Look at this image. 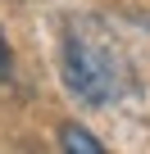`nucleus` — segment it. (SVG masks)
Wrapping results in <instances>:
<instances>
[{"label": "nucleus", "mask_w": 150, "mask_h": 154, "mask_svg": "<svg viewBox=\"0 0 150 154\" xmlns=\"http://www.w3.org/2000/svg\"><path fill=\"white\" fill-rule=\"evenodd\" d=\"M59 149H64V154H105V140L91 136V131L78 127V122H64V127H59Z\"/></svg>", "instance_id": "2"}, {"label": "nucleus", "mask_w": 150, "mask_h": 154, "mask_svg": "<svg viewBox=\"0 0 150 154\" xmlns=\"http://www.w3.org/2000/svg\"><path fill=\"white\" fill-rule=\"evenodd\" d=\"M9 72H14V50H9V41H5V32H0V86L9 82Z\"/></svg>", "instance_id": "3"}, {"label": "nucleus", "mask_w": 150, "mask_h": 154, "mask_svg": "<svg viewBox=\"0 0 150 154\" xmlns=\"http://www.w3.org/2000/svg\"><path fill=\"white\" fill-rule=\"evenodd\" d=\"M59 77H64V91L87 104V109H105L118 91H123V68L114 59V50L96 45L82 32H68L64 36V54H59Z\"/></svg>", "instance_id": "1"}]
</instances>
